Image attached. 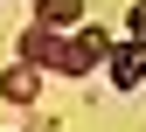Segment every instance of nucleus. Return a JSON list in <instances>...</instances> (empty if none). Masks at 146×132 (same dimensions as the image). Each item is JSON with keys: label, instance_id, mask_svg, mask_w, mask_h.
I'll return each instance as SVG.
<instances>
[{"label": "nucleus", "instance_id": "nucleus-1", "mask_svg": "<svg viewBox=\"0 0 146 132\" xmlns=\"http://www.w3.org/2000/svg\"><path fill=\"white\" fill-rule=\"evenodd\" d=\"M104 56H111V35L77 21V35H63V77H90V70H104Z\"/></svg>", "mask_w": 146, "mask_h": 132}, {"label": "nucleus", "instance_id": "nucleus-2", "mask_svg": "<svg viewBox=\"0 0 146 132\" xmlns=\"http://www.w3.org/2000/svg\"><path fill=\"white\" fill-rule=\"evenodd\" d=\"M14 49H21V63H35V70H56V77H63V35H56V28L28 21L21 35H14Z\"/></svg>", "mask_w": 146, "mask_h": 132}, {"label": "nucleus", "instance_id": "nucleus-3", "mask_svg": "<svg viewBox=\"0 0 146 132\" xmlns=\"http://www.w3.org/2000/svg\"><path fill=\"white\" fill-rule=\"evenodd\" d=\"M104 70H111V84H118V90H139V84H146V42H132V35H125V42H111Z\"/></svg>", "mask_w": 146, "mask_h": 132}, {"label": "nucleus", "instance_id": "nucleus-4", "mask_svg": "<svg viewBox=\"0 0 146 132\" xmlns=\"http://www.w3.org/2000/svg\"><path fill=\"white\" fill-rule=\"evenodd\" d=\"M42 77H49V70H35V63L14 56V63L0 70V98H7V104H35V98H42Z\"/></svg>", "mask_w": 146, "mask_h": 132}, {"label": "nucleus", "instance_id": "nucleus-5", "mask_svg": "<svg viewBox=\"0 0 146 132\" xmlns=\"http://www.w3.org/2000/svg\"><path fill=\"white\" fill-rule=\"evenodd\" d=\"M35 21L63 35V28H77V21H84V0H35Z\"/></svg>", "mask_w": 146, "mask_h": 132}, {"label": "nucleus", "instance_id": "nucleus-6", "mask_svg": "<svg viewBox=\"0 0 146 132\" xmlns=\"http://www.w3.org/2000/svg\"><path fill=\"white\" fill-rule=\"evenodd\" d=\"M125 35H132V42H146V0H132V14H125Z\"/></svg>", "mask_w": 146, "mask_h": 132}]
</instances>
